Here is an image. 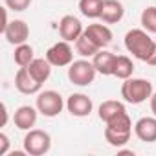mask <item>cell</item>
<instances>
[{
	"instance_id": "1",
	"label": "cell",
	"mask_w": 156,
	"mask_h": 156,
	"mask_svg": "<svg viewBox=\"0 0 156 156\" xmlns=\"http://www.w3.org/2000/svg\"><path fill=\"white\" fill-rule=\"evenodd\" d=\"M130 132H132V121L129 118L127 112L119 114L118 118L110 119L105 127V140L112 145V147H123L129 143L130 140Z\"/></svg>"
},
{
	"instance_id": "2",
	"label": "cell",
	"mask_w": 156,
	"mask_h": 156,
	"mask_svg": "<svg viewBox=\"0 0 156 156\" xmlns=\"http://www.w3.org/2000/svg\"><path fill=\"white\" fill-rule=\"evenodd\" d=\"M154 41L149 37V33L145 30H130L125 35V48L129 53H132L136 59L147 62V59L151 57L152 50H154Z\"/></svg>"
},
{
	"instance_id": "3",
	"label": "cell",
	"mask_w": 156,
	"mask_h": 156,
	"mask_svg": "<svg viewBox=\"0 0 156 156\" xmlns=\"http://www.w3.org/2000/svg\"><path fill=\"white\" fill-rule=\"evenodd\" d=\"M152 96V83L149 79H134L129 77L121 85V98L130 105H140Z\"/></svg>"
},
{
	"instance_id": "4",
	"label": "cell",
	"mask_w": 156,
	"mask_h": 156,
	"mask_svg": "<svg viewBox=\"0 0 156 156\" xmlns=\"http://www.w3.org/2000/svg\"><path fill=\"white\" fill-rule=\"evenodd\" d=\"M96 66L94 62L87 61V59H81V61H73L68 68V79L77 85V87H88L94 83L96 79Z\"/></svg>"
},
{
	"instance_id": "5",
	"label": "cell",
	"mask_w": 156,
	"mask_h": 156,
	"mask_svg": "<svg viewBox=\"0 0 156 156\" xmlns=\"http://www.w3.org/2000/svg\"><path fill=\"white\" fill-rule=\"evenodd\" d=\"M51 149V138L46 130L31 129L24 136V151L30 156H42Z\"/></svg>"
},
{
	"instance_id": "6",
	"label": "cell",
	"mask_w": 156,
	"mask_h": 156,
	"mask_svg": "<svg viewBox=\"0 0 156 156\" xmlns=\"http://www.w3.org/2000/svg\"><path fill=\"white\" fill-rule=\"evenodd\" d=\"M35 107L37 110L46 116V118H55L62 112L64 108V101H62V96L55 90H44L37 96V101H35Z\"/></svg>"
},
{
	"instance_id": "7",
	"label": "cell",
	"mask_w": 156,
	"mask_h": 156,
	"mask_svg": "<svg viewBox=\"0 0 156 156\" xmlns=\"http://www.w3.org/2000/svg\"><path fill=\"white\" fill-rule=\"evenodd\" d=\"M46 59L50 61L51 66H68L73 61V51L68 44V41H59L53 46L48 48Z\"/></svg>"
},
{
	"instance_id": "8",
	"label": "cell",
	"mask_w": 156,
	"mask_h": 156,
	"mask_svg": "<svg viewBox=\"0 0 156 156\" xmlns=\"http://www.w3.org/2000/svg\"><path fill=\"white\" fill-rule=\"evenodd\" d=\"M83 24L81 20L73 17V15H64L59 22V33H61V39L62 41H68V42H75L83 35Z\"/></svg>"
},
{
	"instance_id": "9",
	"label": "cell",
	"mask_w": 156,
	"mask_h": 156,
	"mask_svg": "<svg viewBox=\"0 0 156 156\" xmlns=\"http://www.w3.org/2000/svg\"><path fill=\"white\" fill-rule=\"evenodd\" d=\"M2 33H4V37H6V41H8L9 44L19 46V44H24V42L28 41V37H30V28H28V24H26L24 20L17 19V20H11V22L6 26V30H4Z\"/></svg>"
},
{
	"instance_id": "10",
	"label": "cell",
	"mask_w": 156,
	"mask_h": 156,
	"mask_svg": "<svg viewBox=\"0 0 156 156\" xmlns=\"http://www.w3.org/2000/svg\"><path fill=\"white\" fill-rule=\"evenodd\" d=\"M66 108L75 118H85V116H88L92 112L94 103L87 94H72L68 98V101H66Z\"/></svg>"
},
{
	"instance_id": "11",
	"label": "cell",
	"mask_w": 156,
	"mask_h": 156,
	"mask_svg": "<svg viewBox=\"0 0 156 156\" xmlns=\"http://www.w3.org/2000/svg\"><path fill=\"white\" fill-rule=\"evenodd\" d=\"M15 87L20 94H26V96H31V94H37L42 87V83H39L35 77L30 73L28 68H19L17 75H15Z\"/></svg>"
},
{
	"instance_id": "12",
	"label": "cell",
	"mask_w": 156,
	"mask_h": 156,
	"mask_svg": "<svg viewBox=\"0 0 156 156\" xmlns=\"http://www.w3.org/2000/svg\"><path fill=\"white\" fill-rule=\"evenodd\" d=\"M37 108L30 107V105H24V107H19L15 110V116H13V121H15V127L20 129V130H31V127L37 123Z\"/></svg>"
},
{
	"instance_id": "13",
	"label": "cell",
	"mask_w": 156,
	"mask_h": 156,
	"mask_svg": "<svg viewBox=\"0 0 156 156\" xmlns=\"http://www.w3.org/2000/svg\"><path fill=\"white\" fill-rule=\"evenodd\" d=\"M125 8L119 0H103V8H101V20L107 24H116L123 19Z\"/></svg>"
},
{
	"instance_id": "14",
	"label": "cell",
	"mask_w": 156,
	"mask_h": 156,
	"mask_svg": "<svg viewBox=\"0 0 156 156\" xmlns=\"http://www.w3.org/2000/svg\"><path fill=\"white\" fill-rule=\"evenodd\" d=\"M134 132L141 141H156V118H141L134 125Z\"/></svg>"
},
{
	"instance_id": "15",
	"label": "cell",
	"mask_w": 156,
	"mask_h": 156,
	"mask_svg": "<svg viewBox=\"0 0 156 156\" xmlns=\"http://www.w3.org/2000/svg\"><path fill=\"white\" fill-rule=\"evenodd\" d=\"M83 33L88 35L99 48H105V46H108L112 42V31L105 24H90Z\"/></svg>"
},
{
	"instance_id": "16",
	"label": "cell",
	"mask_w": 156,
	"mask_h": 156,
	"mask_svg": "<svg viewBox=\"0 0 156 156\" xmlns=\"http://www.w3.org/2000/svg\"><path fill=\"white\" fill-rule=\"evenodd\" d=\"M92 62L98 70V73L101 75H112L114 73V62H116V55L112 51H107V50H99L94 57H92Z\"/></svg>"
},
{
	"instance_id": "17",
	"label": "cell",
	"mask_w": 156,
	"mask_h": 156,
	"mask_svg": "<svg viewBox=\"0 0 156 156\" xmlns=\"http://www.w3.org/2000/svg\"><path fill=\"white\" fill-rule=\"evenodd\" d=\"M123 112H127V110H125V105L119 103V101H114V99L103 101V103L99 105V119L105 121V123H108L110 119L118 118V116L123 114Z\"/></svg>"
},
{
	"instance_id": "18",
	"label": "cell",
	"mask_w": 156,
	"mask_h": 156,
	"mask_svg": "<svg viewBox=\"0 0 156 156\" xmlns=\"http://www.w3.org/2000/svg\"><path fill=\"white\" fill-rule=\"evenodd\" d=\"M26 68L30 70V73L35 77L39 83L48 81V77H50V73H51V64H50L48 59H33L31 64L26 66Z\"/></svg>"
},
{
	"instance_id": "19",
	"label": "cell",
	"mask_w": 156,
	"mask_h": 156,
	"mask_svg": "<svg viewBox=\"0 0 156 156\" xmlns=\"http://www.w3.org/2000/svg\"><path fill=\"white\" fill-rule=\"evenodd\" d=\"M132 72H134V64L132 61L127 57V55H116V62H114V77L118 79H129L132 77Z\"/></svg>"
},
{
	"instance_id": "20",
	"label": "cell",
	"mask_w": 156,
	"mask_h": 156,
	"mask_svg": "<svg viewBox=\"0 0 156 156\" xmlns=\"http://www.w3.org/2000/svg\"><path fill=\"white\" fill-rule=\"evenodd\" d=\"M99 50H103V48H99V46H98L88 35H85V33L75 41V51L79 53L81 57H94Z\"/></svg>"
},
{
	"instance_id": "21",
	"label": "cell",
	"mask_w": 156,
	"mask_h": 156,
	"mask_svg": "<svg viewBox=\"0 0 156 156\" xmlns=\"http://www.w3.org/2000/svg\"><path fill=\"white\" fill-rule=\"evenodd\" d=\"M13 59H15V62L20 66V68H26V66H30L31 64V61L35 59L33 57V48L30 46V44H19L17 48H15V53H13Z\"/></svg>"
},
{
	"instance_id": "22",
	"label": "cell",
	"mask_w": 156,
	"mask_h": 156,
	"mask_svg": "<svg viewBox=\"0 0 156 156\" xmlns=\"http://www.w3.org/2000/svg\"><path fill=\"white\" fill-rule=\"evenodd\" d=\"M101 8H103V0H79V9L87 19H99Z\"/></svg>"
},
{
	"instance_id": "23",
	"label": "cell",
	"mask_w": 156,
	"mask_h": 156,
	"mask_svg": "<svg viewBox=\"0 0 156 156\" xmlns=\"http://www.w3.org/2000/svg\"><path fill=\"white\" fill-rule=\"evenodd\" d=\"M141 26L149 33H156V8H145L141 11Z\"/></svg>"
},
{
	"instance_id": "24",
	"label": "cell",
	"mask_w": 156,
	"mask_h": 156,
	"mask_svg": "<svg viewBox=\"0 0 156 156\" xmlns=\"http://www.w3.org/2000/svg\"><path fill=\"white\" fill-rule=\"evenodd\" d=\"M6 8H9L11 11H26L31 4V0H4Z\"/></svg>"
},
{
	"instance_id": "25",
	"label": "cell",
	"mask_w": 156,
	"mask_h": 156,
	"mask_svg": "<svg viewBox=\"0 0 156 156\" xmlns=\"http://www.w3.org/2000/svg\"><path fill=\"white\" fill-rule=\"evenodd\" d=\"M8 147H9V138L2 132L0 134V156H4L8 152Z\"/></svg>"
},
{
	"instance_id": "26",
	"label": "cell",
	"mask_w": 156,
	"mask_h": 156,
	"mask_svg": "<svg viewBox=\"0 0 156 156\" xmlns=\"http://www.w3.org/2000/svg\"><path fill=\"white\" fill-rule=\"evenodd\" d=\"M0 107H2V127H6V123H8V107H6V103H2Z\"/></svg>"
},
{
	"instance_id": "27",
	"label": "cell",
	"mask_w": 156,
	"mask_h": 156,
	"mask_svg": "<svg viewBox=\"0 0 156 156\" xmlns=\"http://www.w3.org/2000/svg\"><path fill=\"white\" fill-rule=\"evenodd\" d=\"M147 64H151V66H156V44H154V50H152L151 57L147 59Z\"/></svg>"
},
{
	"instance_id": "28",
	"label": "cell",
	"mask_w": 156,
	"mask_h": 156,
	"mask_svg": "<svg viewBox=\"0 0 156 156\" xmlns=\"http://www.w3.org/2000/svg\"><path fill=\"white\" fill-rule=\"evenodd\" d=\"M151 110H152V114L156 116V94L152 92V96H151Z\"/></svg>"
}]
</instances>
